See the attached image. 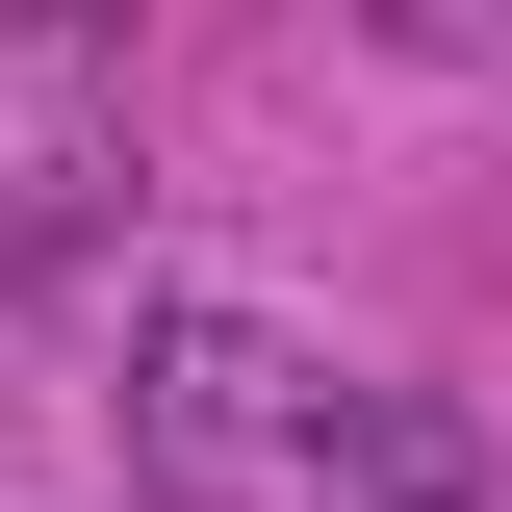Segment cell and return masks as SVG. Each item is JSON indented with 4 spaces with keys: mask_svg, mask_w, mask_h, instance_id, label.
<instances>
[{
    "mask_svg": "<svg viewBox=\"0 0 512 512\" xmlns=\"http://www.w3.org/2000/svg\"><path fill=\"white\" fill-rule=\"evenodd\" d=\"M128 461L205 512H461V410L282 308H128Z\"/></svg>",
    "mask_w": 512,
    "mask_h": 512,
    "instance_id": "cell-1",
    "label": "cell"
}]
</instances>
